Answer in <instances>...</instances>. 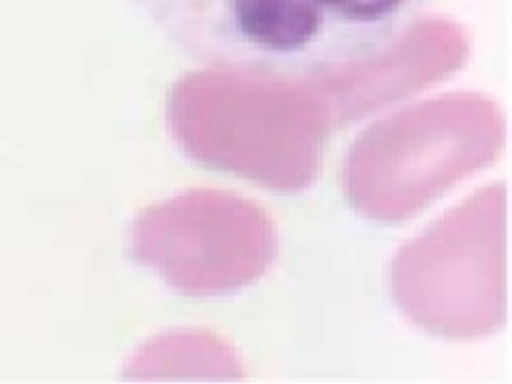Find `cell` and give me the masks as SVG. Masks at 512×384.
<instances>
[{"label":"cell","instance_id":"6da1fadb","mask_svg":"<svg viewBox=\"0 0 512 384\" xmlns=\"http://www.w3.org/2000/svg\"><path fill=\"white\" fill-rule=\"evenodd\" d=\"M205 62L308 75L372 60L412 30L427 0H146Z\"/></svg>","mask_w":512,"mask_h":384}]
</instances>
